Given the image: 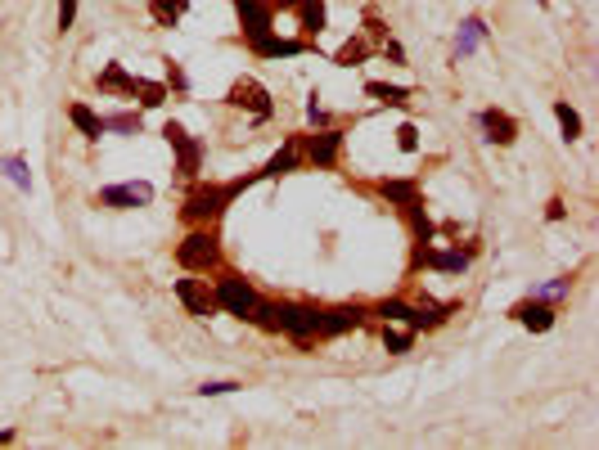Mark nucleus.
Segmentation results:
<instances>
[{"label": "nucleus", "instance_id": "obj_1", "mask_svg": "<svg viewBox=\"0 0 599 450\" xmlns=\"http://www.w3.org/2000/svg\"><path fill=\"white\" fill-rule=\"evenodd\" d=\"M176 266L189 270V275H216L225 266V252H221V239H216V225H189L185 239L176 243Z\"/></svg>", "mask_w": 599, "mask_h": 450}, {"label": "nucleus", "instance_id": "obj_2", "mask_svg": "<svg viewBox=\"0 0 599 450\" xmlns=\"http://www.w3.org/2000/svg\"><path fill=\"white\" fill-rule=\"evenodd\" d=\"M230 203H234L230 181H225V185H216V181H198V185L185 194V203H181V221H185V225H216V221L225 216Z\"/></svg>", "mask_w": 599, "mask_h": 450}, {"label": "nucleus", "instance_id": "obj_3", "mask_svg": "<svg viewBox=\"0 0 599 450\" xmlns=\"http://www.w3.org/2000/svg\"><path fill=\"white\" fill-rule=\"evenodd\" d=\"M270 333L293 338L297 347L321 342V306L316 302H275V324Z\"/></svg>", "mask_w": 599, "mask_h": 450}, {"label": "nucleus", "instance_id": "obj_4", "mask_svg": "<svg viewBox=\"0 0 599 450\" xmlns=\"http://www.w3.org/2000/svg\"><path fill=\"white\" fill-rule=\"evenodd\" d=\"M212 293H216V311H225V315H234V320H243L248 324V315H252V306H257V288L243 279V275H234V270H216V279H212Z\"/></svg>", "mask_w": 599, "mask_h": 450}, {"label": "nucleus", "instance_id": "obj_5", "mask_svg": "<svg viewBox=\"0 0 599 450\" xmlns=\"http://www.w3.org/2000/svg\"><path fill=\"white\" fill-rule=\"evenodd\" d=\"M473 257H478V243H469V248H437V239L433 243H415V257H410V270H437V275H464L469 266H473Z\"/></svg>", "mask_w": 599, "mask_h": 450}, {"label": "nucleus", "instance_id": "obj_6", "mask_svg": "<svg viewBox=\"0 0 599 450\" xmlns=\"http://www.w3.org/2000/svg\"><path fill=\"white\" fill-rule=\"evenodd\" d=\"M343 145H348V131H343V127H316V131H303V163L316 167V172H330V167H339Z\"/></svg>", "mask_w": 599, "mask_h": 450}, {"label": "nucleus", "instance_id": "obj_7", "mask_svg": "<svg viewBox=\"0 0 599 450\" xmlns=\"http://www.w3.org/2000/svg\"><path fill=\"white\" fill-rule=\"evenodd\" d=\"M172 293H176V302H181L194 320H212V315H221L207 275H189V270H181V279H172Z\"/></svg>", "mask_w": 599, "mask_h": 450}, {"label": "nucleus", "instance_id": "obj_8", "mask_svg": "<svg viewBox=\"0 0 599 450\" xmlns=\"http://www.w3.org/2000/svg\"><path fill=\"white\" fill-rule=\"evenodd\" d=\"M225 104H230V109H243L252 122L275 118V100H270V91H266L257 77H234L230 91H225Z\"/></svg>", "mask_w": 599, "mask_h": 450}, {"label": "nucleus", "instance_id": "obj_9", "mask_svg": "<svg viewBox=\"0 0 599 450\" xmlns=\"http://www.w3.org/2000/svg\"><path fill=\"white\" fill-rule=\"evenodd\" d=\"M370 324V302H339V306H321V342H334L352 329Z\"/></svg>", "mask_w": 599, "mask_h": 450}, {"label": "nucleus", "instance_id": "obj_10", "mask_svg": "<svg viewBox=\"0 0 599 450\" xmlns=\"http://www.w3.org/2000/svg\"><path fill=\"white\" fill-rule=\"evenodd\" d=\"M100 207H113V212H131V207H149L154 203V185L149 181H122V185H104L95 194Z\"/></svg>", "mask_w": 599, "mask_h": 450}, {"label": "nucleus", "instance_id": "obj_11", "mask_svg": "<svg viewBox=\"0 0 599 450\" xmlns=\"http://www.w3.org/2000/svg\"><path fill=\"white\" fill-rule=\"evenodd\" d=\"M307 50H316V46L303 41V37H279L275 28L248 41V55L252 59H297V55H307Z\"/></svg>", "mask_w": 599, "mask_h": 450}, {"label": "nucleus", "instance_id": "obj_12", "mask_svg": "<svg viewBox=\"0 0 599 450\" xmlns=\"http://www.w3.org/2000/svg\"><path fill=\"white\" fill-rule=\"evenodd\" d=\"M509 320H518L527 333H550L559 324V306L554 302H541V297H523L509 306Z\"/></svg>", "mask_w": 599, "mask_h": 450}, {"label": "nucleus", "instance_id": "obj_13", "mask_svg": "<svg viewBox=\"0 0 599 450\" xmlns=\"http://www.w3.org/2000/svg\"><path fill=\"white\" fill-rule=\"evenodd\" d=\"M297 167H307L303 163V131H293V136H284V145L266 158V167H261V181H279V176H293Z\"/></svg>", "mask_w": 599, "mask_h": 450}, {"label": "nucleus", "instance_id": "obj_14", "mask_svg": "<svg viewBox=\"0 0 599 450\" xmlns=\"http://www.w3.org/2000/svg\"><path fill=\"white\" fill-rule=\"evenodd\" d=\"M370 320H388V324H406V329L424 333V315H419V306L410 297H379V302H370Z\"/></svg>", "mask_w": 599, "mask_h": 450}, {"label": "nucleus", "instance_id": "obj_15", "mask_svg": "<svg viewBox=\"0 0 599 450\" xmlns=\"http://www.w3.org/2000/svg\"><path fill=\"white\" fill-rule=\"evenodd\" d=\"M230 5H234V14H239V32H243V41H252V37H261V32L275 28L270 0H230Z\"/></svg>", "mask_w": 599, "mask_h": 450}, {"label": "nucleus", "instance_id": "obj_16", "mask_svg": "<svg viewBox=\"0 0 599 450\" xmlns=\"http://www.w3.org/2000/svg\"><path fill=\"white\" fill-rule=\"evenodd\" d=\"M473 122L482 127L487 145H496V149H509V145L518 140V118H514V113H505V109H482Z\"/></svg>", "mask_w": 599, "mask_h": 450}, {"label": "nucleus", "instance_id": "obj_17", "mask_svg": "<svg viewBox=\"0 0 599 450\" xmlns=\"http://www.w3.org/2000/svg\"><path fill=\"white\" fill-rule=\"evenodd\" d=\"M374 190H379V199H388L397 212L424 199V181H419V176H383V181H374Z\"/></svg>", "mask_w": 599, "mask_h": 450}, {"label": "nucleus", "instance_id": "obj_18", "mask_svg": "<svg viewBox=\"0 0 599 450\" xmlns=\"http://www.w3.org/2000/svg\"><path fill=\"white\" fill-rule=\"evenodd\" d=\"M297 37L303 41H321L325 37V28H330V10H325V0H297Z\"/></svg>", "mask_w": 599, "mask_h": 450}, {"label": "nucleus", "instance_id": "obj_19", "mask_svg": "<svg viewBox=\"0 0 599 450\" xmlns=\"http://www.w3.org/2000/svg\"><path fill=\"white\" fill-rule=\"evenodd\" d=\"M482 41H491V28H487L482 14H469V19L460 23V32H455V59H469Z\"/></svg>", "mask_w": 599, "mask_h": 450}, {"label": "nucleus", "instance_id": "obj_20", "mask_svg": "<svg viewBox=\"0 0 599 450\" xmlns=\"http://www.w3.org/2000/svg\"><path fill=\"white\" fill-rule=\"evenodd\" d=\"M95 86H100V95H113V100H131L136 95V77L122 64H104L100 77H95Z\"/></svg>", "mask_w": 599, "mask_h": 450}, {"label": "nucleus", "instance_id": "obj_21", "mask_svg": "<svg viewBox=\"0 0 599 450\" xmlns=\"http://www.w3.org/2000/svg\"><path fill=\"white\" fill-rule=\"evenodd\" d=\"M366 59H374V41L370 37H361V32H352L334 55H330V64H339V68H361Z\"/></svg>", "mask_w": 599, "mask_h": 450}, {"label": "nucleus", "instance_id": "obj_22", "mask_svg": "<svg viewBox=\"0 0 599 450\" xmlns=\"http://www.w3.org/2000/svg\"><path fill=\"white\" fill-rule=\"evenodd\" d=\"M68 122H73V127L82 131V140H91V145L109 136V131H104V118H100L86 100H73V104H68Z\"/></svg>", "mask_w": 599, "mask_h": 450}, {"label": "nucleus", "instance_id": "obj_23", "mask_svg": "<svg viewBox=\"0 0 599 450\" xmlns=\"http://www.w3.org/2000/svg\"><path fill=\"white\" fill-rule=\"evenodd\" d=\"M172 154H176V176H185V181H198V172H203V158H207V145L189 136V140H185V145H176Z\"/></svg>", "mask_w": 599, "mask_h": 450}, {"label": "nucleus", "instance_id": "obj_24", "mask_svg": "<svg viewBox=\"0 0 599 450\" xmlns=\"http://www.w3.org/2000/svg\"><path fill=\"white\" fill-rule=\"evenodd\" d=\"M401 216L410 221V239H415V243H433V239H437V225H433V216L424 212V199L410 203V207H401Z\"/></svg>", "mask_w": 599, "mask_h": 450}, {"label": "nucleus", "instance_id": "obj_25", "mask_svg": "<svg viewBox=\"0 0 599 450\" xmlns=\"http://www.w3.org/2000/svg\"><path fill=\"white\" fill-rule=\"evenodd\" d=\"M366 95L388 104V109H406L410 104V86H397V82H366Z\"/></svg>", "mask_w": 599, "mask_h": 450}, {"label": "nucleus", "instance_id": "obj_26", "mask_svg": "<svg viewBox=\"0 0 599 450\" xmlns=\"http://www.w3.org/2000/svg\"><path fill=\"white\" fill-rule=\"evenodd\" d=\"M189 14V0H149V19L158 28H176Z\"/></svg>", "mask_w": 599, "mask_h": 450}, {"label": "nucleus", "instance_id": "obj_27", "mask_svg": "<svg viewBox=\"0 0 599 450\" xmlns=\"http://www.w3.org/2000/svg\"><path fill=\"white\" fill-rule=\"evenodd\" d=\"M379 338H383V351H388V356H406V351L415 347V329H406V324H388V320H383Z\"/></svg>", "mask_w": 599, "mask_h": 450}, {"label": "nucleus", "instance_id": "obj_28", "mask_svg": "<svg viewBox=\"0 0 599 450\" xmlns=\"http://www.w3.org/2000/svg\"><path fill=\"white\" fill-rule=\"evenodd\" d=\"M140 127H145L140 109H118L104 118V131H113V136H140Z\"/></svg>", "mask_w": 599, "mask_h": 450}, {"label": "nucleus", "instance_id": "obj_29", "mask_svg": "<svg viewBox=\"0 0 599 450\" xmlns=\"http://www.w3.org/2000/svg\"><path fill=\"white\" fill-rule=\"evenodd\" d=\"M0 172L10 176V185H14V190H32V167H28V158H23V154H5V158H0Z\"/></svg>", "mask_w": 599, "mask_h": 450}, {"label": "nucleus", "instance_id": "obj_30", "mask_svg": "<svg viewBox=\"0 0 599 450\" xmlns=\"http://www.w3.org/2000/svg\"><path fill=\"white\" fill-rule=\"evenodd\" d=\"M167 95H172V91H167L163 82L136 77V95H131V100H140V109H163V104H167Z\"/></svg>", "mask_w": 599, "mask_h": 450}, {"label": "nucleus", "instance_id": "obj_31", "mask_svg": "<svg viewBox=\"0 0 599 450\" xmlns=\"http://www.w3.org/2000/svg\"><path fill=\"white\" fill-rule=\"evenodd\" d=\"M554 118H559V131H563V140H568V145H572V140H581V131H586V127H581V113H577L568 100H554Z\"/></svg>", "mask_w": 599, "mask_h": 450}, {"label": "nucleus", "instance_id": "obj_32", "mask_svg": "<svg viewBox=\"0 0 599 450\" xmlns=\"http://www.w3.org/2000/svg\"><path fill=\"white\" fill-rule=\"evenodd\" d=\"M163 86L176 91V95H189V77H185V68L176 59H163Z\"/></svg>", "mask_w": 599, "mask_h": 450}, {"label": "nucleus", "instance_id": "obj_33", "mask_svg": "<svg viewBox=\"0 0 599 450\" xmlns=\"http://www.w3.org/2000/svg\"><path fill=\"white\" fill-rule=\"evenodd\" d=\"M568 293H572V279H568V275H563V279H550V284H536V288H532V297H541V302H554V306H559V302H563Z\"/></svg>", "mask_w": 599, "mask_h": 450}, {"label": "nucleus", "instance_id": "obj_34", "mask_svg": "<svg viewBox=\"0 0 599 450\" xmlns=\"http://www.w3.org/2000/svg\"><path fill=\"white\" fill-rule=\"evenodd\" d=\"M239 387H243L239 378H207V383H203V387H194V392H198V396H234Z\"/></svg>", "mask_w": 599, "mask_h": 450}, {"label": "nucleus", "instance_id": "obj_35", "mask_svg": "<svg viewBox=\"0 0 599 450\" xmlns=\"http://www.w3.org/2000/svg\"><path fill=\"white\" fill-rule=\"evenodd\" d=\"M361 37H370V41H374V50H379V41H388L392 32H388V23H383L374 10H366V28H361Z\"/></svg>", "mask_w": 599, "mask_h": 450}, {"label": "nucleus", "instance_id": "obj_36", "mask_svg": "<svg viewBox=\"0 0 599 450\" xmlns=\"http://www.w3.org/2000/svg\"><path fill=\"white\" fill-rule=\"evenodd\" d=\"M307 122H312V127H334L330 109L321 104V91H312V95H307Z\"/></svg>", "mask_w": 599, "mask_h": 450}, {"label": "nucleus", "instance_id": "obj_37", "mask_svg": "<svg viewBox=\"0 0 599 450\" xmlns=\"http://www.w3.org/2000/svg\"><path fill=\"white\" fill-rule=\"evenodd\" d=\"M397 149L401 154H419V127L415 122H401L397 127Z\"/></svg>", "mask_w": 599, "mask_h": 450}, {"label": "nucleus", "instance_id": "obj_38", "mask_svg": "<svg viewBox=\"0 0 599 450\" xmlns=\"http://www.w3.org/2000/svg\"><path fill=\"white\" fill-rule=\"evenodd\" d=\"M374 55H383V59H388V64H397V68L406 64V46H401L397 37H388V41H379V50H374Z\"/></svg>", "mask_w": 599, "mask_h": 450}, {"label": "nucleus", "instance_id": "obj_39", "mask_svg": "<svg viewBox=\"0 0 599 450\" xmlns=\"http://www.w3.org/2000/svg\"><path fill=\"white\" fill-rule=\"evenodd\" d=\"M77 5H82V0H59V32L77 28Z\"/></svg>", "mask_w": 599, "mask_h": 450}, {"label": "nucleus", "instance_id": "obj_40", "mask_svg": "<svg viewBox=\"0 0 599 450\" xmlns=\"http://www.w3.org/2000/svg\"><path fill=\"white\" fill-rule=\"evenodd\" d=\"M163 140H167V145L176 149V145H185V140H189V131H185V127H181L176 118H167V122H163Z\"/></svg>", "mask_w": 599, "mask_h": 450}, {"label": "nucleus", "instance_id": "obj_41", "mask_svg": "<svg viewBox=\"0 0 599 450\" xmlns=\"http://www.w3.org/2000/svg\"><path fill=\"white\" fill-rule=\"evenodd\" d=\"M563 216H568V203L563 199H550L545 203V221H563Z\"/></svg>", "mask_w": 599, "mask_h": 450}, {"label": "nucleus", "instance_id": "obj_42", "mask_svg": "<svg viewBox=\"0 0 599 450\" xmlns=\"http://www.w3.org/2000/svg\"><path fill=\"white\" fill-rule=\"evenodd\" d=\"M270 10H275V14H293L297 0H270Z\"/></svg>", "mask_w": 599, "mask_h": 450}, {"label": "nucleus", "instance_id": "obj_43", "mask_svg": "<svg viewBox=\"0 0 599 450\" xmlns=\"http://www.w3.org/2000/svg\"><path fill=\"white\" fill-rule=\"evenodd\" d=\"M14 441H19V432H14V428H0V446H14Z\"/></svg>", "mask_w": 599, "mask_h": 450}]
</instances>
